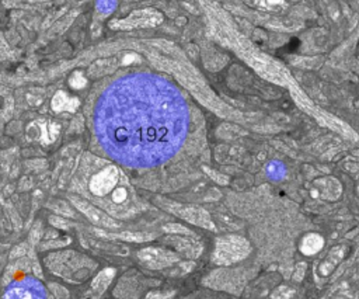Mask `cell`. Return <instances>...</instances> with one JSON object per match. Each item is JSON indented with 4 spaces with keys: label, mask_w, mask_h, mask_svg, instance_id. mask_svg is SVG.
Instances as JSON below:
<instances>
[{
    "label": "cell",
    "mask_w": 359,
    "mask_h": 299,
    "mask_svg": "<svg viewBox=\"0 0 359 299\" xmlns=\"http://www.w3.org/2000/svg\"><path fill=\"white\" fill-rule=\"evenodd\" d=\"M111 271H103L100 275H98L97 278H96V281H94V288H98V291H103L106 287L108 285V282L111 281V277H108L107 280H106V277H107L108 274H110Z\"/></svg>",
    "instance_id": "6da1fadb"
}]
</instances>
